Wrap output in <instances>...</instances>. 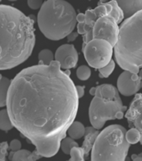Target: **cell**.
<instances>
[{"label": "cell", "instance_id": "obj_23", "mask_svg": "<svg viewBox=\"0 0 142 161\" xmlns=\"http://www.w3.org/2000/svg\"><path fill=\"white\" fill-rule=\"evenodd\" d=\"M77 77L81 80H86L90 77L91 75V70L90 67H88L87 65H80V67L77 69L76 71Z\"/></svg>", "mask_w": 142, "mask_h": 161}, {"label": "cell", "instance_id": "obj_6", "mask_svg": "<svg viewBox=\"0 0 142 161\" xmlns=\"http://www.w3.org/2000/svg\"><path fill=\"white\" fill-rule=\"evenodd\" d=\"M118 89L110 84L96 86V92L89 108L92 127L101 129L109 120L122 119L127 108L123 105Z\"/></svg>", "mask_w": 142, "mask_h": 161}, {"label": "cell", "instance_id": "obj_11", "mask_svg": "<svg viewBox=\"0 0 142 161\" xmlns=\"http://www.w3.org/2000/svg\"><path fill=\"white\" fill-rule=\"evenodd\" d=\"M122 9L125 18H129L142 10V0H115Z\"/></svg>", "mask_w": 142, "mask_h": 161}, {"label": "cell", "instance_id": "obj_8", "mask_svg": "<svg viewBox=\"0 0 142 161\" xmlns=\"http://www.w3.org/2000/svg\"><path fill=\"white\" fill-rule=\"evenodd\" d=\"M113 49L114 47L110 42L102 39H93L82 46L89 65L98 70L108 65L112 60Z\"/></svg>", "mask_w": 142, "mask_h": 161}, {"label": "cell", "instance_id": "obj_19", "mask_svg": "<svg viewBox=\"0 0 142 161\" xmlns=\"http://www.w3.org/2000/svg\"><path fill=\"white\" fill-rule=\"evenodd\" d=\"M54 61V54L50 50L45 49L41 50L39 54V64L49 65Z\"/></svg>", "mask_w": 142, "mask_h": 161}, {"label": "cell", "instance_id": "obj_3", "mask_svg": "<svg viewBox=\"0 0 142 161\" xmlns=\"http://www.w3.org/2000/svg\"><path fill=\"white\" fill-rule=\"evenodd\" d=\"M85 21L78 23L77 30L83 35V45L93 39L107 40L115 47L118 40L119 24L125 19L122 9L115 0L98 5L94 9H88Z\"/></svg>", "mask_w": 142, "mask_h": 161}, {"label": "cell", "instance_id": "obj_21", "mask_svg": "<svg viewBox=\"0 0 142 161\" xmlns=\"http://www.w3.org/2000/svg\"><path fill=\"white\" fill-rule=\"evenodd\" d=\"M70 158L67 161H85V153L82 148L75 147L70 151Z\"/></svg>", "mask_w": 142, "mask_h": 161}, {"label": "cell", "instance_id": "obj_13", "mask_svg": "<svg viewBox=\"0 0 142 161\" xmlns=\"http://www.w3.org/2000/svg\"><path fill=\"white\" fill-rule=\"evenodd\" d=\"M42 158V156L35 149L33 152L27 149H19L18 151H12L8 155V158L11 161H37Z\"/></svg>", "mask_w": 142, "mask_h": 161}, {"label": "cell", "instance_id": "obj_36", "mask_svg": "<svg viewBox=\"0 0 142 161\" xmlns=\"http://www.w3.org/2000/svg\"><path fill=\"white\" fill-rule=\"evenodd\" d=\"M8 1H16V0H8Z\"/></svg>", "mask_w": 142, "mask_h": 161}, {"label": "cell", "instance_id": "obj_2", "mask_svg": "<svg viewBox=\"0 0 142 161\" xmlns=\"http://www.w3.org/2000/svg\"><path fill=\"white\" fill-rule=\"evenodd\" d=\"M34 20L9 5H0V70H8L29 57L35 45Z\"/></svg>", "mask_w": 142, "mask_h": 161}, {"label": "cell", "instance_id": "obj_17", "mask_svg": "<svg viewBox=\"0 0 142 161\" xmlns=\"http://www.w3.org/2000/svg\"><path fill=\"white\" fill-rule=\"evenodd\" d=\"M13 127L12 121L10 119L9 114L8 112L7 108L0 111V130L9 131Z\"/></svg>", "mask_w": 142, "mask_h": 161}, {"label": "cell", "instance_id": "obj_10", "mask_svg": "<svg viewBox=\"0 0 142 161\" xmlns=\"http://www.w3.org/2000/svg\"><path fill=\"white\" fill-rule=\"evenodd\" d=\"M142 88V80H134L132 79V72L125 70L120 75L117 80V89L123 96L130 97L135 95Z\"/></svg>", "mask_w": 142, "mask_h": 161}, {"label": "cell", "instance_id": "obj_28", "mask_svg": "<svg viewBox=\"0 0 142 161\" xmlns=\"http://www.w3.org/2000/svg\"><path fill=\"white\" fill-rule=\"evenodd\" d=\"M80 35L79 33L78 32H72V33H70V35H68L67 36V39L69 41H74V40L76 39V38L78 37V35Z\"/></svg>", "mask_w": 142, "mask_h": 161}, {"label": "cell", "instance_id": "obj_20", "mask_svg": "<svg viewBox=\"0 0 142 161\" xmlns=\"http://www.w3.org/2000/svg\"><path fill=\"white\" fill-rule=\"evenodd\" d=\"M125 138L130 144H135V143H140L141 139V134L140 131L136 128H130V130L126 131L125 133Z\"/></svg>", "mask_w": 142, "mask_h": 161}, {"label": "cell", "instance_id": "obj_32", "mask_svg": "<svg viewBox=\"0 0 142 161\" xmlns=\"http://www.w3.org/2000/svg\"><path fill=\"white\" fill-rule=\"evenodd\" d=\"M125 161H130V158H129V157H126V158H125Z\"/></svg>", "mask_w": 142, "mask_h": 161}, {"label": "cell", "instance_id": "obj_4", "mask_svg": "<svg viewBox=\"0 0 142 161\" xmlns=\"http://www.w3.org/2000/svg\"><path fill=\"white\" fill-rule=\"evenodd\" d=\"M114 49L118 65L138 74L142 67V10L123 21Z\"/></svg>", "mask_w": 142, "mask_h": 161}, {"label": "cell", "instance_id": "obj_33", "mask_svg": "<svg viewBox=\"0 0 142 161\" xmlns=\"http://www.w3.org/2000/svg\"><path fill=\"white\" fill-rule=\"evenodd\" d=\"M106 1H107V0H100V3H105V2H106Z\"/></svg>", "mask_w": 142, "mask_h": 161}, {"label": "cell", "instance_id": "obj_9", "mask_svg": "<svg viewBox=\"0 0 142 161\" xmlns=\"http://www.w3.org/2000/svg\"><path fill=\"white\" fill-rule=\"evenodd\" d=\"M127 119L128 125L130 128H136L140 131L141 139L140 143L142 145V94L138 93L135 96L130 108L125 114Z\"/></svg>", "mask_w": 142, "mask_h": 161}, {"label": "cell", "instance_id": "obj_27", "mask_svg": "<svg viewBox=\"0 0 142 161\" xmlns=\"http://www.w3.org/2000/svg\"><path fill=\"white\" fill-rule=\"evenodd\" d=\"M76 91H77L78 97L79 98L82 97L83 96L85 95V87L81 86H76Z\"/></svg>", "mask_w": 142, "mask_h": 161}, {"label": "cell", "instance_id": "obj_15", "mask_svg": "<svg viewBox=\"0 0 142 161\" xmlns=\"http://www.w3.org/2000/svg\"><path fill=\"white\" fill-rule=\"evenodd\" d=\"M85 129H86V128L80 122L75 121L70 125L67 133L70 138H74V139H80L85 136Z\"/></svg>", "mask_w": 142, "mask_h": 161}, {"label": "cell", "instance_id": "obj_29", "mask_svg": "<svg viewBox=\"0 0 142 161\" xmlns=\"http://www.w3.org/2000/svg\"><path fill=\"white\" fill-rule=\"evenodd\" d=\"M132 161H142V156H140L139 154H132L131 155Z\"/></svg>", "mask_w": 142, "mask_h": 161}, {"label": "cell", "instance_id": "obj_16", "mask_svg": "<svg viewBox=\"0 0 142 161\" xmlns=\"http://www.w3.org/2000/svg\"><path fill=\"white\" fill-rule=\"evenodd\" d=\"M11 81L8 78L3 76L0 80V108L4 107L7 104L8 94L9 90Z\"/></svg>", "mask_w": 142, "mask_h": 161}, {"label": "cell", "instance_id": "obj_14", "mask_svg": "<svg viewBox=\"0 0 142 161\" xmlns=\"http://www.w3.org/2000/svg\"><path fill=\"white\" fill-rule=\"evenodd\" d=\"M69 56L78 57V52L73 45L65 44L58 48L55 52V60L58 62L62 63Z\"/></svg>", "mask_w": 142, "mask_h": 161}, {"label": "cell", "instance_id": "obj_5", "mask_svg": "<svg viewBox=\"0 0 142 161\" xmlns=\"http://www.w3.org/2000/svg\"><path fill=\"white\" fill-rule=\"evenodd\" d=\"M37 21L43 35L55 41L67 37L78 23L75 8L65 0L45 1L39 8Z\"/></svg>", "mask_w": 142, "mask_h": 161}, {"label": "cell", "instance_id": "obj_35", "mask_svg": "<svg viewBox=\"0 0 142 161\" xmlns=\"http://www.w3.org/2000/svg\"><path fill=\"white\" fill-rule=\"evenodd\" d=\"M139 155H140V156H142V153H139Z\"/></svg>", "mask_w": 142, "mask_h": 161}, {"label": "cell", "instance_id": "obj_37", "mask_svg": "<svg viewBox=\"0 0 142 161\" xmlns=\"http://www.w3.org/2000/svg\"><path fill=\"white\" fill-rule=\"evenodd\" d=\"M0 1H1V0H0Z\"/></svg>", "mask_w": 142, "mask_h": 161}, {"label": "cell", "instance_id": "obj_26", "mask_svg": "<svg viewBox=\"0 0 142 161\" xmlns=\"http://www.w3.org/2000/svg\"><path fill=\"white\" fill-rule=\"evenodd\" d=\"M22 148V144H21V142L18 139H13L9 143V149H11L12 151L15 152V151H18L21 149Z\"/></svg>", "mask_w": 142, "mask_h": 161}, {"label": "cell", "instance_id": "obj_31", "mask_svg": "<svg viewBox=\"0 0 142 161\" xmlns=\"http://www.w3.org/2000/svg\"><path fill=\"white\" fill-rule=\"evenodd\" d=\"M138 75H139V77H140V80H142V68L140 70V71H139V73H138Z\"/></svg>", "mask_w": 142, "mask_h": 161}, {"label": "cell", "instance_id": "obj_22", "mask_svg": "<svg viewBox=\"0 0 142 161\" xmlns=\"http://www.w3.org/2000/svg\"><path fill=\"white\" fill-rule=\"evenodd\" d=\"M115 60H111L108 65H106L105 66H104V67L99 69V72H100L99 75H100V77L107 78L108 76H110V74L113 72V70H115Z\"/></svg>", "mask_w": 142, "mask_h": 161}, {"label": "cell", "instance_id": "obj_34", "mask_svg": "<svg viewBox=\"0 0 142 161\" xmlns=\"http://www.w3.org/2000/svg\"><path fill=\"white\" fill-rule=\"evenodd\" d=\"M2 77H3V75H1V74H0V80H1V79H2Z\"/></svg>", "mask_w": 142, "mask_h": 161}, {"label": "cell", "instance_id": "obj_30", "mask_svg": "<svg viewBox=\"0 0 142 161\" xmlns=\"http://www.w3.org/2000/svg\"><path fill=\"white\" fill-rule=\"evenodd\" d=\"M95 92H96V87H92L90 89V93L91 96H95Z\"/></svg>", "mask_w": 142, "mask_h": 161}, {"label": "cell", "instance_id": "obj_1", "mask_svg": "<svg viewBox=\"0 0 142 161\" xmlns=\"http://www.w3.org/2000/svg\"><path fill=\"white\" fill-rule=\"evenodd\" d=\"M76 86L60 63L22 70L11 81L7 110L13 127L42 157L55 156L79 108Z\"/></svg>", "mask_w": 142, "mask_h": 161}, {"label": "cell", "instance_id": "obj_18", "mask_svg": "<svg viewBox=\"0 0 142 161\" xmlns=\"http://www.w3.org/2000/svg\"><path fill=\"white\" fill-rule=\"evenodd\" d=\"M75 147H79V144H78L77 142H75L74 138H70H70L65 137V138H63L61 143H60L61 150L65 154H70V151Z\"/></svg>", "mask_w": 142, "mask_h": 161}, {"label": "cell", "instance_id": "obj_24", "mask_svg": "<svg viewBox=\"0 0 142 161\" xmlns=\"http://www.w3.org/2000/svg\"><path fill=\"white\" fill-rule=\"evenodd\" d=\"M8 148L9 145L7 142H2L0 143V161H6V155Z\"/></svg>", "mask_w": 142, "mask_h": 161}, {"label": "cell", "instance_id": "obj_12", "mask_svg": "<svg viewBox=\"0 0 142 161\" xmlns=\"http://www.w3.org/2000/svg\"><path fill=\"white\" fill-rule=\"evenodd\" d=\"M100 133V132L99 131V129H95L94 127H87L85 129V140H84L83 145L81 146V148L85 153V158H87L90 152L92 150L93 146L95 144V140Z\"/></svg>", "mask_w": 142, "mask_h": 161}, {"label": "cell", "instance_id": "obj_7", "mask_svg": "<svg viewBox=\"0 0 142 161\" xmlns=\"http://www.w3.org/2000/svg\"><path fill=\"white\" fill-rule=\"evenodd\" d=\"M125 133V128L119 124L104 128L93 146L90 161H125L130 147Z\"/></svg>", "mask_w": 142, "mask_h": 161}, {"label": "cell", "instance_id": "obj_25", "mask_svg": "<svg viewBox=\"0 0 142 161\" xmlns=\"http://www.w3.org/2000/svg\"><path fill=\"white\" fill-rule=\"evenodd\" d=\"M43 0H28V5L32 9H39L42 7Z\"/></svg>", "mask_w": 142, "mask_h": 161}]
</instances>
